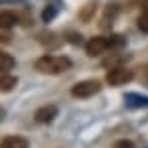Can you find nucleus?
Masks as SVG:
<instances>
[{
    "mask_svg": "<svg viewBox=\"0 0 148 148\" xmlns=\"http://www.w3.org/2000/svg\"><path fill=\"white\" fill-rule=\"evenodd\" d=\"M34 67L40 73L57 75V73H63V71L71 69V59L65 56H42L40 59H36Z\"/></svg>",
    "mask_w": 148,
    "mask_h": 148,
    "instance_id": "nucleus-1",
    "label": "nucleus"
},
{
    "mask_svg": "<svg viewBox=\"0 0 148 148\" xmlns=\"http://www.w3.org/2000/svg\"><path fill=\"white\" fill-rule=\"evenodd\" d=\"M16 83H18V79L14 75H10V73L0 75V91H12L16 87Z\"/></svg>",
    "mask_w": 148,
    "mask_h": 148,
    "instance_id": "nucleus-8",
    "label": "nucleus"
},
{
    "mask_svg": "<svg viewBox=\"0 0 148 148\" xmlns=\"http://www.w3.org/2000/svg\"><path fill=\"white\" fill-rule=\"evenodd\" d=\"M16 22H18L16 12H10V10L0 12V30H10V28L16 26Z\"/></svg>",
    "mask_w": 148,
    "mask_h": 148,
    "instance_id": "nucleus-7",
    "label": "nucleus"
},
{
    "mask_svg": "<svg viewBox=\"0 0 148 148\" xmlns=\"http://www.w3.org/2000/svg\"><path fill=\"white\" fill-rule=\"evenodd\" d=\"M4 42H6V36H2V34H0V44H4Z\"/></svg>",
    "mask_w": 148,
    "mask_h": 148,
    "instance_id": "nucleus-15",
    "label": "nucleus"
},
{
    "mask_svg": "<svg viewBox=\"0 0 148 148\" xmlns=\"http://www.w3.org/2000/svg\"><path fill=\"white\" fill-rule=\"evenodd\" d=\"M56 116H57V107H53V105L40 107V109H38V111L34 113L36 123H42V125H47V123H51Z\"/></svg>",
    "mask_w": 148,
    "mask_h": 148,
    "instance_id": "nucleus-5",
    "label": "nucleus"
},
{
    "mask_svg": "<svg viewBox=\"0 0 148 148\" xmlns=\"http://www.w3.org/2000/svg\"><path fill=\"white\" fill-rule=\"evenodd\" d=\"M99 91H101V81H95V79L81 81V83L71 87V95L75 99H89L93 95H97Z\"/></svg>",
    "mask_w": 148,
    "mask_h": 148,
    "instance_id": "nucleus-2",
    "label": "nucleus"
},
{
    "mask_svg": "<svg viewBox=\"0 0 148 148\" xmlns=\"http://www.w3.org/2000/svg\"><path fill=\"white\" fill-rule=\"evenodd\" d=\"M91 10H93V6H89V8H83L81 20H89V18H91Z\"/></svg>",
    "mask_w": 148,
    "mask_h": 148,
    "instance_id": "nucleus-13",
    "label": "nucleus"
},
{
    "mask_svg": "<svg viewBox=\"0 0 148 148\" xmlns=\"http://www.w3.org/2000/svg\"><path fill=\"white\" fill-rule=\"evenodd\" d=\"M0 148H30V142H28V138L12 134V136H4L0 140Z\"/></svg>",
    "mask_w": 148,
    "mask_h": 148,
    "instance_id": "nucleus-6",
    "label": "nucleus"
},
{
    "mask_svg": "<svg viewBox=\"0 0 148 148\" xmlns=\"http://www.w3.org/2000/svg\"><path fill=\"white\" fill-rule=\"evenodd\" d=\"M132 79H134V73L130 69H125V67H116L113 71H109V75H107V83L113 85V87L125 85V83H128V81H132Z\"/></svg>",
    "mask_w": 148,
    "mask_h": 148,
    "instance_id": "nucleus-3",
    "label": "nucleus"
},
{
    "mask_svg": "<svg viewBox=\"0 0 148 148\" xmlns=\"http://www.w3.org/2000/svg\"><path fill=\"white\" fill-rule=\"evenodd\" d=\"M2 119H4V109L0 107V121H2Z\"/></svg>",
    "mask_w": 148,
    "mask_h": 148,
    "instance_id": "nucleus-16",
    "label": "nucleus"
},
{
    "mask_svg": "<svg viewBox=\"0 0 148 148\" xmlns=\"http://www.w3.org/2000/svg\"><path fill=\"white\" fill-rule=\"evenodd\" d=\"M114 148H132V144H130V142H119V144H114Z\"/></svg>",
    "mask_w": 148,
    "mask_h": 148,
    "instance_id": "nucleus-14",
    "label": "nucleus"
},
{
    "mask_svg": "<svg viewBox=\"0 0 148 148\" xmlns=\"http://www.w3.org/2000/svg\"><path fill=\"white\" fill-rule=\"evenodd\" d=\"M107 47H111V44H109V38H103V36H95V38H91L87 44H85V51L89 53V56H101L103 51L107 49Z\"/></svg>",
    "mask_w": 148,
    "mask_h": 148,
    "instance_id": "nucleus-4",
    "label": "nucleus"
},
{
    "mask_svg": "<svg viewBox=\"0 0 148 148\" xmlns=\"http://www.w3.org/2000/svg\"><path fill=\"white\" fill-rule=\"evenodd\" d=\"M109 44H111V47H123L125 46V36H113V38H109Z\"/></svg>",
    "mask_w": 148,
    "mask_h": 148,
    "instance_id": "nucleus-11",
    "label": "nucleus"
},
{
    "mask_svg": "<svg viewBox=\"0 0 148 148\" xmlns=\"http://www.w3.org/2000/svg\"><path fill=\"white\" fill-rule=\"evenodd\" d=\"M12 67H14V57L10 53L0 51V73H8Z\"/></svg>",
    "mask_w": 148,
    "mask_h": 148,
    "instance_id": "nucleus-9",
    "label": "nucleus"
},
{
    "mask_svg": "<svg viewBox=\"0 0 148 148\" xmlns=\"http://www.w3.org/2000/svg\"><path fill=\"white\" fill-rule=\"evenodd\" d=\"M138 28H140V32L148 34V8L138 16Z\"/></svg>",
    "mask_w": 148,
    "mask_h": 148,
    "instance_id": "nucleus-10",
    "label": "nucleus"
},
{
    "mask_svg": "<svg viewBox=\"0 0 148 148\" xmlns=\"http://www.w3.org/2000/svg\"><path fill=\"white\" fill-rule=\"evenodd\" d=\"M53 16H56V8H53V6H47L46 10H44V16H42V18H44L46 22H49Z\"/></svg>",
    "mask_w": 148,
    "mask_h": 148,
    "instance_id": "nucleus-12",
    "label": "nucleus"
}]
</instances>
